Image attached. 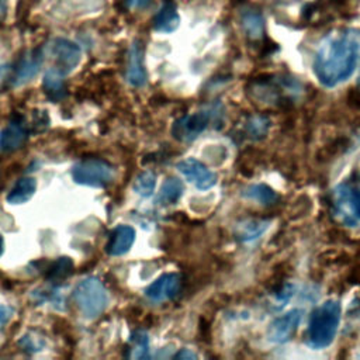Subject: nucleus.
I'll list each match as a JSON object with an SVG mask.
<instances>
[{
	"mask_svg": "<svg viewBox=\"0 0 360 360\" xmlns=\"http://www.w3.org/2000/svg\"><path fill=\"white\" fill-rule=\"evenodd\" d=\"M177 170L197 188L208 190L217 183V174L197 159H184L177 163Z\"/></svg>",
	"mask_w": 360,
	"mask_h": 360,
	"instance_id": "8",
	"label": "nucleus"
},
{
	"mask_svg": "<svg viewBox=\"0 0 360 360\" xmlns=\"http://www.w3.org/2000/svg\"><path fill=\"white\" fill-rule=\"evenodd\" d=\"M125 3L131 10H145L153 3V0H125Z\"/></svg>",
	"mask_w": 360,
	"mask_h": 360,
	"instance_id": "28",
	"label": "nucleus"
},
{
	"mask_svg": "<svg viewBox=\"0 0 360 360\" xmlns=\"http://www.w3.org/2000/svg\"><path fill=\"white\" fill-rule=\"evenodd\" d=\"M3 249H4V242H3V236L0 235V255L3 253Z\"/></svg>",
	"mask_w": 360,
	"mask_h": 360,
	"instance_id": "31",
	"label": "nucleus"
},
{
	"mask_svg": "<svg viewBox=\"0 0 360 360\" xmlns=\"http://www.w3.org/2000/svg\"><path fill=\"white\" fill-rule=\"evenodd\" d=\"M360 63V30L339 28L326 34L318 45L314 73L325 87L346 82Z\"/></svg>",
	"mask_w": 360,
	"mask_h": 360,
	"instance_id": "1",
	"label": "nucleus"
},
{
	"mask_svg": "<svg viewBox=\"0 0 360 360\" xmlns=\"http://www.w3.org/2000/svg\"><path fill=\"white\" fill-rule=\"evenodd\" d=\"M32 122H34L32 127L35 128V131H42V129H45V128L48 127V124H49V120H48L46 112H45V111H38Z\"/></svg>",
	"mask_w": 360,
	"mask_h": 360,
	"instance_id": "27",
	"label": "nucleus"
},
{
	"mask_svg": "<svg viewBox=\"0 0 360 360\" xmlns=\"http://www.w3.org/2000/svg\"><path fill=\"white\" fill-rule=\"evenodd\" d=\"M183 194V183L177 177H167L159 191L156 202L169 205L176 202Z\"/></svg>",
	"mask_w": 360,
	"mask_h": 360,
	"instance_id": "21",
	"label": "nucleus"
},
{
	"mask_svg": "<svg viewBox=\"0 0 360 360\" xmlns=\"http://www.w3.org/2000/svg\"><path fill=\"white\" fill-rule=\"evenodd\" d=\"M302 318L301 309H291L276 318L267 328V339L271 343H284L295 333Z\"/></svg>",
	"mask_w": 360,
	"mask_h": 360,
	"instance_id": "9",
	"label": "nucleus"
},
{
	"mask_svg": "<svg viewBox=\"0 0 360 360\" xmlns=\"http://www.w3.org/2000/svg\"><path fill=\"white\" fill-rule=\"evenodd\" d=\"M242 28L252 39H259L264 32V20L260 13L248 10L242 14Z\"/></svg>",
	"mask_w": 360,
	"mask_h": 360,
	"instance_id": "20",
	"label": "nucleus"
},
{
	"mask_svg": "<svg viewBox=\"0 0 360 360\" xmlns=\"http://www.w3.org/2000/svg\"><path fill=\"white\" fill-rule=\"evenodd\" d=\"M176 359H197V354L187 350V349H181L177 354H174Z\"/></svg>",
	"mask_w": 360,
	"mask_h": 360,
	"instance_id": "29",
	"label": "nucleus"
},
{
	"mask_svg": "<svg viewBox=\"0 0 360 360\" xmlns=\"http://www.w3.org/2000/svg\"><path fill=\"white\" fill-rule=\"evenodd\" d=\"M357 84H359V87H360V76H359V80H357Z\"/></svg>",
	"mask_w": 360,
	"mask_h": 360,
	"instance_id": "32",
	"label": "nucleus"
},
{
	"mask_svg": "<svg viewBox=\"0 0 360 360\" xmlns=\"http://www.w3.org/2000/svg\"><path fill=\"white\" fill-rule=\"evenodd\" d=\"M49 53L56 62V69L60 70L62 75H68L73 72L82 59L80 46L68 39V38H53L49 45Z\"/></svg>",
	"mask_w": 360,
	"mask_h": 360,
	"instance_id": "6",
	"label": "nucleus"
},
{
	"mask_svg": "<svg viewBox=\"0 0 360 360\" xmlns=\"http://www.w3.org/2000/svg\"><path fill=\"white\" fill-rule=\"evenodd\" d=\"M332 205L336 218L347 225L357 226L360 224V188L340 183L332 191Z\"/></svg>",
	"mask_w": 360,
	"mask_h": 360,
	"instance_id": "4",
	"label": "nucleus"
},
{
	"mask_svg": "<svg viewBox=\"0 0 360 360\" xmlns=\"http://www.w3.org/2000/svg\"><path fill=\"white\" fill-rule=\"evenodd\" d=\"M135 240V229L129 225H118L114 228L108 236L105 245V252L110 256H122L125 255Z\"/></svg>",
	"mask_w": 360,
	"mask_h": 360,
	"instance_id": "13",
	"label": "nucleus"
},
{
	"mask_svg": "<svg viewBox=\"0 0 360 360\" xmlns=\"http://www.w3.org/2000/svg\"><path fill=\"white\" fill-rule=\"evenodd\" d=\"M37 190V181L34 177L20 179L14 187L7 194V202L10 204H24L27 202Z\"/></svg>",
	"mask_w": 360,
	"mask_h": 360,
	"instance_id": "18",
	"label": "nucleus"
},
{
	"mask_svg": "<svg viewBox=\"0 0 360 360\" xmlns=\"http://www.w3.org/2000/svg\"><path fill=\"white\" fill-rule=\"evenodd\" d=\"M72 177L77 184L104 187L114 179V169L101 159H84L72 167Z\"/></svg>",
	"mask_w": 360,
	"mask_h": 360,
	"instance_id": "5",
	"label": "nucleus"
},
{
	"mask_svg": "<svg viewBox=\"0 0 360 360\" xmlns=\"http://www.w3.org/2000/svg\"><path fill=\"white\" fill-rule=\"evenodd\" d=\"M44 62V53L41 49H32L30 51L17 65L14 77H13V86H22L27 82H30L32 77L37 76Z\"/></svg>",
	"mask_w": 360,
	"mask_h": 360,
	"instance_id": "11",
	"label": "nucleus"
},
{
	"mask_svg": "<svg viewBox=\"0 0 360 360\" xmlns=\"http://www.w3.org/2000/svg\"><path fill=\"white\" fill-rule=\"evenodd\" d=\"M132 342L135 343V352H134V357L136 359H146L149 357L148 353V336L145 332L136 330L132 333L131 336Z\"/></svg>",
	"mask_w": 360,
	"mask_h": 360,
	"instance_id": "25",
	"label": "nucleus"
},
{
	"mask_svg": "<svg viewBox=\"0 0 360 360\" xmlns=\"http://www.w3.org/2000/svg\"><path fill=\"white\" fill-rule=\"evenodd\" d=\"M180 25V15L176 3L166 0L153 17V30L162 34H172Z\"/></svg>",
	"mask_w": 360,
	"mask_h": 360,
	"instance_id": "14",
	"label": "nucleus"
},
{
	"mask_svg": "<svg viewBox=\"0 0 360 360\" xmlns=\"http://www.w3.org/2000/svg\"><path fill=\"white\" fill-rule=\"evenodd\" d=\"M269 127H270V121L266 117L255 115L246 121L245 132L250 139H262L267 134Z\"/></svg>",
	"mask_w": 360,
	"mask_h": 360,
	"instance_id": "24",
	"label": "nucleus"
},
{
	"mask_svg": "<svg viewBox=\"0 0 360 360\" xmlns=\"http://www.w3.org/2000/svg\"><path fill=\"white\" fill-rule=\"evenodd\" d=\"M143 48L139 41H134L128 51L127 80L135 87H142L146 83V72L143 68Z\"/></svg>",
	"mask_w": 360,
	"mask_h": 360,
	"instance_id": "12",
	"label": "nucleus"
},
{
	"mask_svg": "<svg viewBox=\"0 0 360 360\" xmlns=\"http://www.w3.org/2000/svg\"><path fill=\"white\" fill-rule=\"evenodd\" d=\"M63 76L65 75H62L60 70L56 69V68L48 69L46 73L44 75V82H42L44 91L48 96V98L55 101V103L60 101L66 96V87H65Z\"/></svg>",
	"mask_w": 360,
	"mask_h": 360,
	"instance_id": "16",
	"label": "nucleus"
},
{
	"mask_svg": "<svg viewBox=\"0 0 360 360\" xmlns=\"http://www.w3.org/2000/svg\"><path fill=\"white\" fill-rule=\"evenodd\" d=\"M215 112L217 110L211 108V110H202L195 114H188L179 118L172 128L173 136L181 142H188L195 139L208 127V122Z\"/></svg>",
	"mask_w": 360,
	"mask_h": 360,
	"instance_id": "7",
	"label": "nucleus"
},
{
	"mask_svg": "<svg viewBox=\"0 0 360 360\" xmlns=\"http://www.w3.org/2000/svg\"><path fill=\"white\" fill-rule=\"evenodd\" d=\"M242 195L248 200H252V201H256L262 205H271L276 200H277V194L276 191L266 186V184H250L243 191H242Z\"/></svg>",
	"mask_w": 360,
	"mask_h": 360,
	"instance_id": "19",
	"label": "nucleus"
},
{
	"mask_svg": "<svg viewBox=\"0 0 360 360\" xmlns=\"http://www.w3.org/2000/svg\"><path fill=\"white\" fill-rule=\"evenodd\" d=\"M20 345L24 347V350H32V352H38L41 350V347L44 346V340L39 338H32V336H24L20 340Z\"/></svg>",
	"mask_w": 360,
	"mask_h": 360,
	"instance_id": "26",
	"label": "nucleus"
},
{
	"mask_svg": "<svg viewBox=\"0 0 360 360\" xmlns=\"http://www.w3.org/2000/svg\"><path fill=\"white\" fill-rule=\"evenodd\" d=\"M73 300L82 315L87 319L100 316L108 302L107 291L96 277H87L79 281L73 290Z\"/></svg>",
	"mask_w": 360,
	"mask_h": 360,
	"instance_id": "3",
	"label": "nucleus"
},
{
	"mask_svg": "<svg viewBox=\"0 0 360 360\" xmlns=\"http://www.w3.org/2000/svg\"><path fill=\"white\" fill-rule=\"evenodd\" d=\"M7 0H0V20L7 14Z\"/></svg>",
	"mask_w": 360,
	"mask_h": 360,
	"instance_id": "30",
	"label": "nucleus"
},
{
	"mask_svg": "<svg viewBox=\"0 0 360 360\" xmlns=\"http://www.w3.org/2000/svg\"><path fill=\"white\" fill-rule=\"evenodd\" d=\"M27 139V129L24 125L14 120L0 132V150L1 152H14L17 150Z\"/></svg>",
	"mask_w": 360,
	"mask_h": 360,
	"instance_id": "15",
	"label": "nucleus"
},
{
	"mask_svg": "<svg viewBox=\"0 0 360 360\" xmlns=\"http://www.w3.org/2000/svg\"><path fill=\"white\" fill-rule=\"evenodd\" d=\"M269 225H270V222L267 219L249 218L236 225L235 235L242 242H250V240H255L259 236H262L267 231Z\"/></svg>",
	"mask_w": 360,
	"mask_h": 360,
	"instance_id": "17",
	"label": "nucleus"
},
{
	"mask_svg": "<svg viewBox=\"0 0 360 360\" xmlns=\"http://www.w3.org/2000/svg\"><path fill=\"white\" fill-rule=\"evenodd\" d=\"M156 174L152 170H145L139 173L134 181V191L141 197H150L155 191Z\"/></svg>",
	"mask_w": 360,
	"mask_h": 360,
	"instance_id": "23",
	"label": "nucleus"
},
{
	"mask_svg": "<svg viewBox=\"0 0 360 360\" xmlns=\"http://www.w3.org/2000/svg\"><path fill=\"white\" fill-rule=\"evenodd\" d=\"M340 312L342 308L338 300H326L311 312L307 343L312 349H323L332 345L340 323Z\"/></svg>",
	"mask_w": 360,
	"mask_h": 360,
	"instance_id": "2",
	"label": "nucleus"
},
{
	"mask_svg": "<svg viewBox=\"0 0 360 360\" xmlns=\"http://www.w3.org/2000/svg\"><path fill=\"white\" fill-rule=\"evenodd\" d=\"M73 269H75V266H73V262L70 257H68V256L58 257L46 269V278L49 281H62L73 273Z\"/></svg>",
	"mask_w": 360,
	"mask_h": 360,
	"instance_id": "22",
	"label": "nucleus"
},
{
	"mask_svg": "<svg viewBox=\"0 0 360 360\" xmlns=\"http://www.w3.org/2000/svg\"><path fill=\"white\" fill-rule=\"evenodd\" d=\"M181 287V278L179 273H165L153 283H150L145 294L153 302H162L166 300L173 298Z\"/></svg>",
	"mask_w": 360,
	"mask_h": 360,
	"instance_id": "10",
	"label": "nucleus"
}]
</instances>
